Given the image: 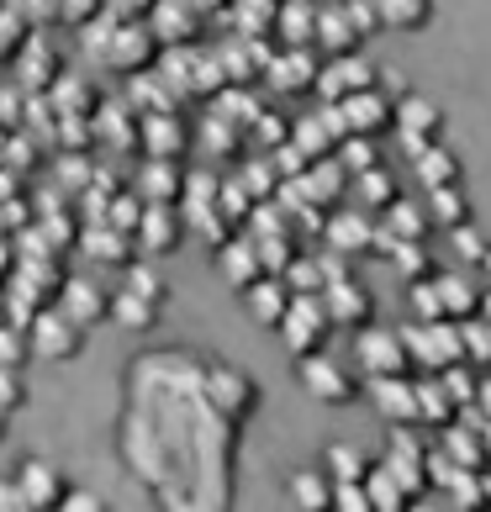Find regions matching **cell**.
I'll list each match as a JSON object with an SVG mask.
<instances>
[{
	"label": "cell",
	"mask_w": 491,
	"mask_h": 512,
	"mask_svg": "<svg viewBox=\"0 0 491 512\" xmlns=\"http://www.w3.org/2000/svg\"><path fill=\"white\" fill-rule=\"evenodd\" d=\"M80 43H85V59L96 69H122V74H138V69H154L164 43L148 27V16H96V22L80 27Z\"/></svg>",
	"instance_id": "cell-1"
},
{
	"label": "cell",
	"mask_w": 491,
	"mask_h": 512,
	"mask_svg": "<svg viewBox=\"0 0 491 512\" xmlns=\"http://www.w3.org/2000/svg\"><path fill=\"white\" fill-rule=\"evenodd\" d=\"M402 344H407V359L423 370H444V365H455V359H465L460 322H449V317L412 322V328H402Z\"/></svg>",
	"instance_id": "cell-2"
},
{
	"label": "cell",
	"mask_w": 491,
	"mask_h": 512,
	"mask_svg": "<svg viewBox=\"0 0 491 512\" xmlns=\"http://www.w3.org/2000/svg\"><path fill=\"white\" fill-rule=\"evenodd\" d=\"M85 333H90V328H80L69 312L37 307L32 322H27V349H32L37 359H53V365H59V359H74V354L85 349Z\"/></svg>",
	"instance_id": "cell-3"
},
{
	"label": "cell",
	"mask_w": 491,
	"mask_h": 512,
	"mask_svg": "<svg viewBox=\"0 0 491 512\" xmlns=\"http://www.w3.org/2000/svg\"><path fill=\"white\" fill-rule=\"evenodd\" d=\"M275 328H280V338H286V349L301 359V354L323 349V338L333 333V322H328V312H323V301H317V296H291Z\"/></svg>",
	"instance_id": "cell-4"
},
{
	"label": "cell",
	"mask_w": 491,
	"mask_h": 512,
	"mask_svg": "<svg viewBox=\"0 0 491 512\" xmlns=\"http://www.w3.org/2000/svg\"><path fill=\"white\" fill-rule=\"evenodd\" d=\"M180 238H185V217H180V206L143 201V217H138V227H132V243H138V254L159 259V254L175 249Z\"/></svg>",
	"instance_id": "cell-5"
},
{
	"label": "cell",
	"mask_w": 491,
	"mask_h": 512,
	"mask_svg": "<svg viewBox=\"0 0 491 512\" xmlns=\"http://www.w3.org/2000/svg\"><path fill=\"white\" fill-rule=\"evenodd\" d=\"M11 69H16V90H22V96H48V85L59 80V53H53L48 37L32 27V37L16 48Z\"/></svg>",
	"instance_id": "cell-6"
},
{
	"label": "cell",
	"mask_w": 491,
	"mask_h": 512,
	"mask_svg": "<svg viewBox=\"0 0 491 512\" xmlns=\"http://www.w3.org/2000/svg\"><path fill=\"white\" fill-rule=\"evenodd\" d=\"M317 301H323V312L328 322H344V328H365L370 322V291L360 286V280H349V275H333L323 280V291H317Z\"/></svg>",
	"instance_id": "cell-7"
},
{
	"label": "cell",
	"mask_w": 491,
	"mask_h": 512,
	"mask_svg": "<svg viewBox=\"0 0 491 512\" xmlns=\"http://www.w3.org/2000/svg\"><path fill=\"white\" fill-rule=\"evenodd\" d=\"M90 127H96V143L106 154H138V111L132 101H106L90 111Z\"/></svg>",
	"instance_id": "cell-8"
},
{
	"label": "cell",
	"mask_w": 491,
	"mask_h": 512,
	"mask_svg": "<svg viewBox=\"0 0 491 512\" xmlns=\"http://www.w3.org/2000/svg\"><path fill=\"white\" fill-rule=\"evenodd\" d=\"M275 48H264V37H233L228 48H217L212 59L222 69V85H254L264 80V64H270Z\"/></svg>",
	"instance_id": "cell-9"
},
{
	"label": "cell",
	"mask_w": 491,
	"mask_h": 512,
	"mask_svg": "<svg viewBox=\"0 0 491 512\" xmlns=\"http://www.w3.org/2000/svg\"><path fill=\"white\" fill-rule=\"evenodd\" d=\"M338 111H344V132H349V138H375V132H386L396 122V106L375 85L344 96V101H338Z\"/></svg>",
	"instance_id": "cell-10"
},
{
	"label": "cell",
	"mask_w": 491,
	"mask_h": 512,
	"mask_svg": "<svg viewBox=\"0 0 491 512\" xmlns=\"http://www.w3.org/2000/svg\"><path fill=\"white\" fill-rule=\"evenodd\" d=\"M138 148H143L148 159H180V154H185L180 106H169V111H143V117H138Z\"/></svg>",
	"instance_id": "cell-11"
},
{
	"label": "cell",
	"mask_w": 491,
	"mask_h": 512,
	"mask_svg": "<svg viewBox=\"0 0 491 512\" xmlns=\"http://www.w3.org/2000/svg\"><path fill=\"white\" fill-rule=\"evenodd\" d=\"M201 22L206 16L191 6V0H154V11H148V27L164 48H185L201 37Z\"/></svg>",
	"instance_id": "cell-12"
},
{
	"label": "cell",
	"mask_w": 491,
	"mask_h": 512,
	"mask_svg": "<svg viewBox=\"0 0 491 512\" xmlns=\"http://www.w3.org/2000/svg\"><path fill=\"white\" fill-rule=\"evenodd\" d=\"M360 365L370 375H407V344L402 328H360Z\"/></svg>",
	"instance_id": "cell-13"
},
{
	"label": "cell",
	"mask_w": 491,
	"mask_h": 512,
	"mask_svg": "<svg viewBox=\"0 0 491 512\" xmlns=\"http://www.w3.org/2000/svg\"><path fill=\"white\" fill-rule=\"evenodd\" d=\"M301 386H307V396L323 402V407H344L354 396V381L323 354H301Z\"/></svg>",
	"instance_id": "cell-14"
},
{
	"label": "cell",
	"mask_w": 491,
	"mask_h": 512,
	"mask_svg": "<svg viewBox=\"0 0 491 512\" xmlns=\"http://www.w3.org/2000/svg\"><path fill=\"white\" fill-rule=\"evenodd\" d=\"M80 249L96 259V264H117V270H127L132 259H138V243H132V233H122V227H111V222H90L80 227Z\"/></svg>",
	"instance_id": "cell-15"
},
{
	"label": "cell",
	"mask_w": 491,
	"mask_h": 512,
	"mask_svg": "<svg viewBox=\"0 0 491 512\" xmlns=\"http://www.w3.org/2000/svg\"><path fill=\"white\" fill-rule=\"evenodd\" d=\"M264 80H270L280 96H296V90H312L317 80V59L307 48H286V53H270V64H264Z\"/></svg>",
	"instance_id": "cell-16"
},
{
	"label": "cell",
	"mask_w": 491,
	"mask_h": 512,
	"mask_svg": "<svg viewBox=\"0 0 491 512\" xmlns=\"http://www.w3.org/2000/svg\"><path fill=\"white\" fill-rule=\"evenodd\" d=\"M386 470H391L396 481H402L407 497L428 486V449L407 433V423H402V433H396V444H391V454H386Z\"/></svg>",
	"instance_id": "cell-17"
},
{
	"label": "cell",
	"mask_w": 491,
	"mask_h": 512,
	"mask_svg": "<svg viewBox=\"0 0 491 512\" xmlns=\"http://www.w3.org/2000/svg\"><path fill=\"white\" fill-rule=\"evenodd\" d=\"M312 43L328 53V59H344V53H354L365 43V32L354 27V16L344 6H333V11H317V27H312Z\"/></svg>",
	"instance_id": "cell-18"
},
{
	"label": "cell",
	"mask_w": 491,
	"mask_h": 512,
	"mask_svg": "<svg viewBox=\"0 0 491 512\" xmlns=\"http://www.w3.org/2000/svg\"><path fill=\"white\" fill-rule=\"evenodd\" d=\"M370 402H375V412L386 417V423H396V428H412L418 423V402H412V381H402V375H375L370 381Z\"/></svg>",
	"instance_id": "cell-19"
},
{
	"label": "cell",
	"mask_w": 491,
	"mask_h": 512,
	"mask_svg": "<svg viewBox=\"0 0 491 512\" xmlns=\"http://www.w3.org/2000/svg\"><path fill=\"white\" fill-rule=\"evenodd\" d=\"M59 312H69L80 328H90V322H101L106 317V307H111V296L96 286V280H74V275H64V286H59Z\"/></svg>",
	"instance_id": "cell-20"
},
{
	"label": "cell",
	"mask_w": 491,
	"mask_h": 512,
	"mask_svg": "<svg viewBox=\"0 0 491 512\" xmlns=\"http://www.w3.org/2000/svg\"><path fill=\"white\" fill-rule=\"evenodd\" d=\"M217 270H222V280L228 286H254V280L264 275L259 270V254H254V238H222L217 243Z\"/></svg>",
	"instance_id": "cell-21"
},
{
	"label": "cell",
	"mask_w": 491,
	"mask_h": 512,
	"mask_svg": "<svg viewBox=\"0 0 491 512\" xmlns=\"http://www.w3.org/2000/svg\"><path fill=\"white\" fill-rule=\"evenodd\" d=\"M180 185H185L180 159H148V164L138 169V196H143V201L180 206Z\"/></svg>",
	"instance_id": "cell-22"
},
{
	"label": "cell",
	"mask_w": 491,
	"mask_h": 512,
	"mask_svg": "<svg viewBox=\"0 0 491 512\" xmlns=\"http://www.w3.org/2000/svg\"><path fill=\"white\" fill-rule=\"evenodd\" d=\"M323 238L333 243V254H370L375 249V227L360 212H338L323 222Z\"/></svg>",
	"instance_id": "cell-23"
},
{
	"label": "cell",
	"mask_w": 491,
	"mask_h": 512,
	"mask_svg": "<svg viewBox=\"0 0 491 512\" xmlns=\"http://www.w3.org/2000/svg\"><path fill=\"white\" fill-rule=\"evenodd\" d=\"M16 491H22V507H53V502H64V481L53 476L48 460H27L22 476H16Z\"/></svg>",
	"instance_id": "cell-24"
},
{
	"label": "cell",
	"mask_w": 491,
	"mask_h": 512,
	"mask_svg": "<svg viewBox=\"0 0 491 512\" xmlns=\"http://www.w3.org/2000/svg\"><path fill=\"white\" fill-rule=\"evenodd\" d=\"M412 402H418V423H433V428H449L460 417L455 396L439 381V370H433V381H412Z\"/></svg>",
	"instance_id": "cell-25"
},
{
	"label": "cell",
	"mask_w": 491,
	"mask_h": 512,
	"mask_svg": "<svg viewBox=\"0 0 491 512\" xmlns=\"http://www.w3.org/2000/svg\"><path fill=\"white\" fill-rule=\"evenodd\" d=\"M312 27H317V6H307V0H280L270 37H280L286 48H307L312 43Z\"/></svg>",
	"instance_id": "cell-26"
},
{
	"label": "cell",
	"mask_w": 491,
	"mask_h": 512,
	"mask_svg": "<svg viewBox=\"0 0 491 512\" xmlns=\"http://www.w3.org/2000/svg\"><path fill=\"white\" fill-rule=\"evenodd\" d=\"M370 6H375V22L396 32H423L433 16V0H370Z\"/></svg>",
	"instance_id": "cell-27"
},
{
	"label": "cell",
	"mask_w": 491,
	"mask_h": 512,
	"mask_svg": "<svg viewBox=\"0 0 491 512\" xmlns=\"http://www.w3.org/2000/svg\"><path fill=\"white\" fill-rule=\"evenodd\" d=\"M433 296H439V307H444L449 322L476 317V307H481V296H476V286H470L465 275H439V280H433Z\"/></svg>",
	"instance_id": "cell-28"
},
{
	"label": "cell",
	"mask_w": 491,
	"mask_h": 512,
	"mask_svg": "<svg viewBox=\"0 0 491 512\" xmlns=\"http://www.w3.org/2000/svg\"><path fill=\"white\" fill-rule=\"evenodd\" d=\"M275 11H280V0H233L228 22L238 27V37H270Z\"/></svg>",
	"instance_id": "cell-29"
},
{
	"label": "cell",
	"mask_w": 491,
	"mask_h": 512,
	"mask_svg": "<svg viewBox=\"0 0 491 512\" xmlns=\"http://www.w3.org/2000/svg\"><path fill=\"white\" fill-rule=\"evenodd\" d=\"M412 159H418V180L428 185V191H433V185H460V159L455 154H449V148H423V154H412Z\"/></svg>",
	"instance_id": "cell-30"
},
{
	"label": "cell",
	"mask_w": 491,
	"mask_h": 512,
	"mask_svg": "<svg viewBox=\"0 0 491 512\" xmlns=\"http://www.w3.org/2000/svg\"><path fill=\"white\" fill-rule=\"evenodd\" d=\"M243 291H249V307H254L259 322H280V312H286V301H291L275 275H259L254 286H243Z\"/></svg>",
	"instance_id": "cell-31"
},
{
	"label": "cell",
	"mask_w": 491,
	"mask_h": 512,
	"mask_svg": "<svg viewBox=\"0 0 491 512\" xmlns=\"http://www.w3.org/2000/svg\"><path fill=\"white\" fill-rule=\"evenodd\" d=\"M381 233H391V238H428V212L396 196V201H391V217H386Z\"/></svg>",
	"instance_id": "cell-32"
},
{
	"label": "cell",
	"mask_w": 491,
	"mask_h": 512,
	"mask_svg": "<svg viewBox=\"0 0 491 512\" xmlns=\"http://www.w3.org/2000/svg\"><path fill=\"white\" fill-rule=\"evenodd\" d=\"M396 127H402V138H418V143H433V132H439V111L428 101H407L396 111Z\"/></svg>",
	"instance_id": "cell-33"
},
{
	"label": "cell",
	"mask_w": 491,
	"mask_h": 512,
	"mask_svg": "<svg viewBox=\"0 0 491 512\" xmlns=\"http://www.w3.org/2000/svg\"><path fill=\"white\" fill-rule=\"evenodd\" d=\"M354 191H360L365 206H391V201H396V180L386 175L381 164H370V169H360V175H354Z\"/></svg>",
	"instance_id": "cell-34"
},
{
	"label": "cell",
	"mask_w": 491,
	"mask_h": 512,
	"mask_svg": "<svg viewBox=\"0 0 491 512\" xmlns=\"http://www.w3.org/2000/svg\"><path fill=\"white\" fill-rule=\"evenodd\" d=\"M365 491H370V507H407L412 497H407V491H402V481H396L391 476V470L381 465V470H365Z\"/></svg>",
	"instance_id": "cell-35"
},
{
	"label": "cell",
	"mask_w": 491,
	"mask_h": 512,
	"mask_svg": "<svg viewBox=\"0 0 491 512\" xmlns=\"http://www.w3.org/2000/svg\"><path fill=\"white\" fill-rule=\"evenodd\" d=\"M470 212H465V201L455 185H433V196H428V222H439V227H460Z\"/></svg>",
	"instance_id": "cell-36"
},
{
	"label": "cell",
	"mask_w": 491,
	"mask_h": 512,
	"mask_svg": "<svg viewBox=\"0 0 491 512\" xmlns=\"http://www.w3.org/2000/svg\"><path fill=\"white\" fill-rule=\"evenodd\" d=\"M249 212H254V196L238 180H217V217L233 227V222H249Z\"/></svg>",
	"instance_id": "cell-37"
},
{
	"label": "cell",
	"mask_w": 491,
	"mask_h": 512,
	"mask_svg": "<svg viewBox=\"0 0 491 512\" xmlns=\"http://www.w3.org/2000/svg\"><path fill=\"white\" fill-rule=\"evenodd\" d=\"M154 301H143V296H111V307H106V317H117L122 328H154Z\"/></svg>",
	"instance_id": "cell-38"
},
{
	"label": "cell",
	"mask_w": 491,
	"mask_h": 512,
	"mask_svg": "<svg viewBox=\"0 0 491 512\" xmlns=\"http://www.w3.org/2000/svg\"><path fill=\"white\" fill-rule=\"evenodd\" d=\"M32 37V22L22 11H11V6H0V64H11L16 59V48H22Z\"/></svg>",
	"instance_id": "cell-39"
},
{
	"label": "cell",
	"mask_w": 491,
	"mask_h": 512,
	"mask_svg": "<svg viewBox=\"0 0 491 512\" xmlns=\"http://www.w3.org/2000/svg\"><path fill=\"white\" fill-rule=\"evenodd\" d=\"M280 275H286L291 296H317V291H323V264H317V259H291Z\"/></svg>",
	"instance_id": "cell-40"
},
{
	"label": "cell",
	"mask_w": 491,
	"mask_h": 512,
	"mask_svg": "<svg viewBox=\"0 0 491 512\" xmlns=\"http://www.w3.org/2000/svg\"><path fill=\"white\" fill-rule=\"evenodd\" d=\"M238 185H243L254 201H270L275 185H280V175L270 169V159H249V164H243V175H238Z\"/></svg>",
	"instance_id": "cell-41"
},
{
	"label": "cell",
	"mask_w": 491,
	"mask_h": 512,
	"mask_svg": "<svg viewBox=\"0 0 491 512\" xmlns=\"http://www.w3.org/2000/svg\"><path fill=\"white\" fill-rule=\"evenodd\" d=\"M439 381H444V391H449V396H455V407H476V386H481V381L465 370V359L444 365V370H439Z\"/></svg>",
	"instance_id": "cell-42"
},
{
	"label": "cell",
	"mask_w": 491,
	"mask_h": 512,
	"mask_svg": "<svg viewBox=\"0 0 491 512\" xmlns=\"http://www.w3.org/2000/svg\"><path fill=\"white\" fill-rule=\"evenodd\" d=\"M238 132L233 122H222L217 111H206V132H201V143H206V154H238Z\"/></svg>",
	"instance_id": "cell-43"
},
{
	"label": "cell",
	"mask_w": 491,
	"mask_h": 512,
	"mask_svg": "<svg viewBox=\"0 0 491 512\" xmlns=\"http://www.w3.org/2000/svg\"><path fill=\"white\" fill-rule=\"evenodd\" d=\"M333 159L349 169V180L360 175V169H370V164H381L375 159V148H370V138H338V148H333Z\"/></svg>",
	"instance_id": "cell-44"
},
{
	"label": "cell",
	"mask_w": 491,
	"mask_h": 512,
	"mask_svg": "<svg viewBox=\"0 0 491 512\" xmlns=\"http://www.w3.org/2000/svg\"><path fill=\"white\" fill-rule=\"evenodd\" d=\"M328 465H333V476H338V481H365V470H370V465H365V454H360V449H349V444H333V449H328Z\"/></svg>",
	"instance_id": "cell-45"
},
{
	"label": "cell",
	"mask_w": 491,
	"mask_h": 512,
	"mask_svg": "<svg viewBox=\"0 0 491 512\" xmlns=\"http://www.w3.org/2000/svg\"><path fill=\"white\" fill-rule=\"evenodd\" d=\"M32 349H27V328H16V322H0V365H22Z\"/></svg>",
	"instance_id": "cell-46"
},
{
	"label": "cell",
	"mask_w": 491,
	"mask_h": 512,
	"mask_svg": "<svg viewBox=\"0 0 491 512\" xmlns=\"http://www.w3.org/2000/svg\"><path fill=\"white\" fill-rule=\"evenodd\" d=\"M127 291L159 307V301H164V280H159L154 270H143V264H127Z\"/></svg>",
	"instance_id": "cell-47"
},
{
	"label": "cell",
	"mask_w": 491,
	"mask_h": 512,
	"mask_svg": "<svg viewBox=\"0 0 491 512\" xmlns=\"http://www.w3.org/2000/svg\"><path fill=\"white\" fill-rule=\"evenodd\" d=\"M291 491H296V502H301V507H333L328 481H323V476H312V470H307V476H296Z\"/></svg>",
	"instance_id": "cell-48"
},
{
	"label": "cell",
	"mask_w": 491,
	"mask_h": 512,
	"mask_svg": "<svg viewBox=\"0 0 491 512\" xmlns=\"http://www.w3.org/2000/svg\"><path fill=\"white\" fill-rule=\"evenodd\" d=\"M333 507L344 512H370V497H365V481H333Z\"/></svg>",
	"instance_id": "cell-49"
},
{
	"label": "cell",
	"mask_w": 491,
	"mask_h": 512,
	"mask_svg": "<svg viewBox=\"0 0 491 512\" xmlns=\"http://www.w3.org/2000/svg\"><path fill=\"white\" fill-rule=\"evenodd\" d=\"M96 16H101V0H59V16H53V22L85 27V22H96Z\"/></svg>",
	"instance_id": "cell-50"
},
{
	"label": "cell",
	"mask_w": 491,
	"mask_h": 512,
	"mask_svg": "<svg viewBox=\"0 0 491 512\" xmlns=\"http://www.w3.org/2000/svg\"><path fill=\"white\" fill-rule=\"evenodd\" d=\"M249 132H254V143H264V154H270V148L275 143H286V122H280V117H270V111H259V117L249 122Z\"/></svg>",
	"instance_id": "cell-51"
},
{
	"label": "cell",
	"mask_w": 491,
	"mask_h": 512,
	"mask_svg": "<svg viewBox=\"0 0 491 512\" xmlns=\"http://www.w3.org/2000/svg\"><path fill=\"white\" fill-rule=\"evenodd\" d=\"M59 175H64V185H69V191H85V185H90V175H96V164H90V159L80 154V148H74V154L59 164Z\"/></svg>",
	"instance_id": "cell-52"
},
{
	"label": "cell",
	"mask_w": 491,
	"mask_h": 512,
	"mask_svg": "<svg viewBox=\"0 0 491 512\" xmlns=\"http://www.w3.org/2000/svg\"><path fill=\"white\" fill-rule=\"evenodd\" d=\"M27 402V386H22V375H16L11 365H0V412H16Z\"/></svg>",
	"instance_id": "cell-53"
},
{
	"label": "cell",
	"mask_w": 491,
	"mask_h": 512,
	"mask_svg": "<svg viewBox=\"0 0 491 512\" xmlns=\"http://www.w3.org/2000/svg\"><path fill=\"white\" fill-rule=\"evenodd\" d=\"M11 11H22L32 27H43V22H53V16H59V0H11Z\"/></svg>",
	"instance_id": "cell-54"
},
{
	"label": "cell",
	"mask_w": 491,
	"mask_h": 512,
	"mask_svg": "<svg viewBox=\"0 0 491 512\" xmlns=\"http://www.w3.org/2000/svg\"><path fill=\"white\" fill-rule=\"evenodd\" d=\"M106 16H148L154 11V0H101Z\"/></svg>",
	"instance_id": "cell-55"
},
{
	"label": "cell",
	"mask_w": 491,
	"mask_h": 512,
	"mask_svg": "<svg viewBox=\"0 0 491 512\" xmlns=\"http://www.w3.org/2000/svg\"><path fill=\"white\" fill-rule=\"evenodd\" d=\"M455 249H460L465 259H486V243H481L476 233H470V227H465V222L455 227Z\"/></svg>",
	"instance_id": "cell-56"
},
{
	"label": "cell",
	"mask_w": 491,
	"mask_h": 512,
	"mask_svg": "<svg viewBox=\"0 0 491 512\" xmlns=\"http://www.w3.org/2000/svg\"><path fill=\"white\" fill-rule=\"evenodd\" d=\"M11 264H16V243H11V238H0V286H6Z\"/></svg>",
	"instance_id": "cell-57"
},
{
	"label": "cell",
	"mask_w": 491,
	"mask_h": 512,
	"mask_svg": "<svg viewBox=\"0 0 491 512\" xmlns=\"http://www.w3.org/2000/svg\"><path fill=\"white\" fill-rule=\"evenodd\" d=\"M22 507V491H16V481H0V512Z\"/></svg>",
	"instance_id": "cell-58"
},
{
	"label": "cell",
	"mask_w": 491,
	"mask_h": 512,
	"mask_svg": "<svg viewBox=\"0 0 491 512\" xmlns=\"http://www.w3.org/2000/svg\"><path fill=\"white\" fill-rule=\"evenodd\" d=\"M191 6L206 16V22H212V16H222V6H228V0H191Z\"/></svg>",
	"instance_id": "cell-59"
},
{
	"label": "cell",
	"mask_w": 491,
	"mask_h": 512,
	"mask_svg": "<svg viewBox=\"0 0 491 512\" xmlns=\"http://www.w3.org/2000/svg\"><path fill=\"white\" fill-rule=\"evenodd\" d=\"M0 322H6V291H0Z\"/></svg>",
	"instance_id": "cell-60"
},
{
	"label": "cell",
	"mask_w": 491,
	"mask_h": 512,
	"mask_svg": "<svg viewBox=\"0 0 491 512\" xmlns=\"http://www.w3.org/2000/svg\"><path fill=\"white\" fill-rule=\"evenodd\" d=\"M0 439H6V412H0Z\"/></svg>",
	"instance_id": "cell-61"
}]
</instances>
